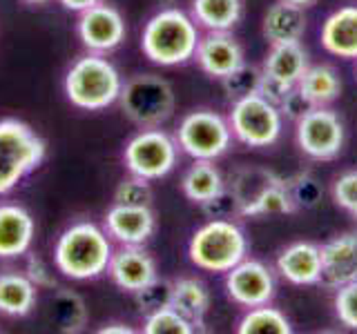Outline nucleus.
I'll return each mask as SVG.
<instances>
[{
    "mask_svg": "<svg viewBox=\"0 0 357 334\" xmlns=\"http://www.w3.org/2000/svg\"><path fill=\"white\" fill-rule=\"evenodd\" d=\"M237 332L239 334H290L293 326H290L288 317L282 310L273 308L271 303H264L257 308H248V312L239 321Z\"/></svg>",
    "mask_w": 357,
    "mask_h": 334,
    "instance_id": "29",
    "label": "nucleus"
},
{
    "mask_svg": "<svg viewBox=\"0 0 357 334\" xmlns=\"http://www.w3.org/2000/svg\"><path fill=\"white\" fill-rule=\"evenodd\" d=\"M178 161L176 138L159 127H148L132 136L123 150V163L130 174H137L145 181H159L167 176Z\"/></svg>",
    "mask_w": 357,
    "mask_h": 334,
    "instance_id": "9",
    "label": "nucleus"
},
{
    "mask_svg": "<svg viewBox=\"0 0 357 334\" xmlns=\"http://www.w3.org/2000/svg\"><path fill=\"white\" fill-rule=\"evenodd\" d=\"M188 256L199 270L226 274L248 256V239L230 218H210L195 230L188 243Z\"/></svg>",
    "mask_w": 357,
    "mask_h": 334,
    "instance_id": "4",
    "label": "nucleus"
},
{
    "mask_svg": "<svg viewBox=\"0 0 357 334\" xmlns=\"http://www.w3.org/2000/svg\"><path fill=\"white\" fill-rule=\"evenodd\" d=\"M59 3L67 9V11H76V14H81V11L94 7V5H100L105 3V0H59Z\"/></svg>",
    "mask_w": 357,
    "mask_h": 334,
    "instance_id": "41",
    "label": "nucleus"
},
{
    "mask_svg": "<svg viewBox=\"0 0 357 334\" xmlns=\"http://www.w3.org/2000/svg\"><path fill=\"white\" fill-rule=\"evenodd\" d=\"M25 274L31 278L33 283H36V287H54L56 281H54V276L50 272V267L43 263L40 256L36 254H29V259H27V267H25Z\"/></svg>",
    "mask_w": 357,
    "mask_h": 334,
    "instance_id": "40",
    "label": "nucleus"
},
{
    "mask_svg": "<svg viewBox=\"0 0 357 334\" xmlns=\"http://www.w3.org/2000/svg\"><path fill=\"white\" fill-rule=\"evenodd\" d=\"M223 189H226V183H223V176L217 170L215 161H195L181 178V192L197 205H204L206 200L215 198Z\"/></svg>",
    "mask_w": 357,
    "mask_h": 334,
    "instance_id": "26",
    "label": "nucleus"
},
{
    "mask_svg": "<svg viewBox=\"0 0 357 334\" xmlns=\"http://www.w3.org/2000/svg\"><path fill=\"white\" fill-rule=\"evenodd\" d=\"M277 289L275 272L266 263L248 259L239 261L232 270L226 272V294L232 303L241 308H257L271 303Z\"/></svg>",
    "mask_w": 357,
    "mask_h": 334,
    "instance_id": "11",
    "label": "nucleus"
},
{
    "mask_svg": "<svg viewBox=\"0 0 357 334\" xmlns=\"http://www.w3.org/2000/svg\"><path fill=\"white\" fill-rule=\"evenodd\" d=\"M143 332L145 334H192L197 330L183 315H178V312L170 305V308H163V310L152 312V315L145 317Z\"/></svg>",
    "mask_w": 357,
    "mask_h": 334,
    "instance_id": "33",
    "label": "nucleus"
},
{
    "mask_svg": "<svg viewBox=\"0 0 357 334\" xmlns=\"http://www.w3.org/2000/svg\"><path fill=\"white\" fill-rule=\"evenodd\" d=\"M199 38V25L192 16L176 7H165L145 22L141 49L154 65L176 67L195 58Z\"/></svg>",
    "mask_w": 357,
    "mask_h": 334,
    "instance_id": "2",
    "label": "nucleus"
},
{
    "mask_svg": "<svg viewBox=\"0 0 357 334\" xmlns=\"http://www.w3.org/2000/svg\"><path fill=\"white\" fill-rule=\"evenodd\" d=\"M134 301H137V308L143 317L152 315V312H159L163 308L172 305V281H165V278H152L148 285H143L141 289L134 292Z\"/></svg>",
    "mask_w": 357,
    "mask_h": 334,
    "instance_id": "32",
    "label": "nucleus"
},
{
    "mask_svg": "<svg viewBox=\"0 0 357 334\" xmlns=\"http://www.w3.org/2000/svg\"><path fill=\"white\" fill-rule=\"evenodd\" d=\"M295 209L297 205L293 196H290L288 183L284 178H279L277 183L264 189L250 205H245L239 212V216H277V214H290V212H295Z\"/></svg>",
    "mask_w": 357,
    "mask_h": 334,
    "instance_id": "30",
    "label": "nucleus"
},
{
    "mask_svg": "<svg viewBox=\"0 0 357 334\" xmlns=\"http://www.w3.org/2000/svg\"><path fill=\"white\" fill-rule=\"evenodd\" d=\"M286 3H293V5H299V7H310V5H315L317 0H286Z\"/></svg>",
    "mask_w": 357,
    "mask_h": 334,
    "instance_id": "43",
    "label": "nucleus"
},
{
    "mask_svg": "<svg viewBox=\"0 0 357 334\" xmlns=\"http://www.w3.org/2000/svg\"><path fill=\"white\" fill-rule=\"evenodd\" d=\"M112 254L114 248L109 234L92 221L74 223L54 245L56 270L74 281H89L107 272Z\"/></svg>",
    "mask_w": 357,
    "mask_h": 334,
    "instance_id": "1",
    "label": "nucleus"
},
{
    "mask_svg": "<svg viewBox=\"0 0 357 334\" xmlns=\"http://www.w3.org/2000/svg\"><path fill=\"white\" fill-rule=\"evenodd\" d=\"M261 33L271 45L299 42L301 36L306 33L304 7L286 3V0H277L264 14Z\"/></svg>",
    "mask_w": 357,
    "mask_h": 334,
    "instance_id": "21",
    "label": "nucleus"
},
{
    "mask_svg": "<svg viewBox=\"0 0 357 334\" xmlns=\"http://www.w3.org/2000/svg\"><path fill=\"white\" fill-rule=\"evenodd\" d=\"M261 78H264V72L259 70V67L243 63L234 72H230L226 78H221L223 94L228 96L230 103H234V100H241L245 96L259 94Z\"/></svg>",
    "mask_w": 357,
    "mask_h": 334,
    "instance_id": "31",
    "label": "nucleus"
},
{
    "mask_svg": "<svg viewBox=\"0 0 357 334\" xmlns=\"http://www.w3.org/2000/svg\"><path fill=\"white\" fill-rule=\"evenodd\" d=\"M172 308L192 323L195 330H201L210 310L208 287L192 276L176 278L172 281Z\"/></svg>",
    "mask_w": 357,
    "mask_h": 334,
    "instance_id": "23",
    "label": "nucleus"
},
{
    "mask_svg": "<svg viewBox=\"0 0 357 334\" xmlns=\"http://www.w3.org/2000/svg\"><path fill=\"white\" fill-rule=\"evenodd\" d=\"M277 272L293 285H317L321 281V250L310 241L290 243L277 256Z\"/></svg>",
    "mask_w": 357,
    "mask_h": 334,
    "instance_id": "18",
    "label": "nucleus"
},
{
    "mask_svg": "<svg viewBox=\"0 0 357 334\" xmlns=\"http://www.w3.org/2000/svg\"><path fill=\"white\" fill-rule=\"evenodd\" d=\"M45 159V141L27 122L0 120V196L20 185Z\"/></svg>",
    "mask_w": 357,
    "mask_h": 334,
    "instance_id": "5",
    "label": "nucleus"
},
{
    "mask_svg": "<svg viewBox=\"0 0 357 334\" xmlns=\"http://www.w3.org/2000/svg\"><path fill=\"white\" fill-rule=\"evenodd\" d=\"M228 122L232 138H237L245 148H271L279 141L284 129L282 111L261 94L234 100Z\"/></svg>",
    "mask_w": 357,
    "mask_h": 334,
    "instance_id": "7",
    "label": "nucleus"
},
{
    "mask_svg": "<svg viewBox=\"0 0 357 334\" xmlns=\"http://www.w3.org/2000/svg\"><path fill=\"white\" fill-rule=\"evenodd\" d=\"M176 145L195 161H217L232 145L228 118L212 109H195L185 114L176 129Z\"/></svg>",
    "mask_w": 357,
    "mask_h": 334,
    "instance_id": "8",
    "label": "nucleus"
},
{
    "mask_svg": "<svg viewBox=\"0 0 357 334\" xmlns=\"http://www.w3.org/2000/svg\"><path fill=\"white\" fill-rule=\"evenodd\" d=\"M119 103L134 125L143 129L161 127L174 114V89L156 74H137L123 83Z\"/></svg>",
    "mask_w": 357,
    "mask_h": 334,
    "instance_id": "6",
    "label": "nucleus"
},
{
    "mask_svg": "<svg viewBox=\"0 0 357 334\" xmlns=\"http://www.w3.org/2000/svg\"><path fill=\"white\" fill-rule=\"evenodd\" d=\"M100 334H112V332H119V334H130L132 328H128L126 323H107L105 328H100L98 330Z\"/></svg>",
    "mask_w": 357,
    "mask_h": 334,
    "instance_id": "42",
    "label": "nucleus"
},
{
    "mask_svg": "<svg viewBox=\"0 0 357 334\" xmlns=\"http://www.w3.org/2000/svg\"><path fill=\"white\" fill-rule=\"evenodd\" d=\"M195 61L199 70L210 78H226L243 65V47L230 31H208L199 38Z\"/></svg>",
    "mask_w": 357,
    "mask_h": 334,
    "instance_id": "13",
    "label": "nucleus"
},
{
    "mask_svg": "<svg viewBox=\"0 0 357 334\" xmlns=\"http://www.w3.org/2000/svg\"><path fill=\"white\" fill-rule=\"evenodd\" d=\"M288 183V189H290V196H293L297 209L304 207V209H312L319 205L321 200V194L324 189L319 185L317 178H312L310 174H299L295 178H290Z\"/></svg>",
    "mask_w": 357,
    "mask_h": 334,
    "instance_id": "35",
    "label": "nucleus"
},
{
    "mask_svg": "<svg viewBox=\"0 0 357 334\" xmlns=\"http://www.w3.org/2000/svg\"><path fill=\"white\" fill-rule=\"evenodd\" d=\"M190 16L208 31H230L243 16V0H192Z\"/></svg>",
    "mask_w": 357,
    "mask_h": 334,
    "instance_id": "25",
    "label": "nucleus"
},
{
    "mask_svg": "<svg viewBox=\"0 0 357 334\" xmlns=\"http://www.w3.org/2000/svg\"><path fill=\"white\" fill-rule=\"evenodd\" d=\"M156 3H161V5H172L174 0H156Z\"/></svg>",
    "mask_w": 357,
    "mask_h": 334,
    "instance_id": "45",
    "label": "nucleus"
},
{
    "mask_svg": "<svg viewBox=\"0 0 357 334\" xmlns=\"http://www.w3.org/2000/svg\"><path fill=\"white\" fill-rule=\"evenodd\" d=\"M297 148L312 161H333L344 150L346 129L342 118L328 107H310L297 120Z\"/></svg>",
    "mask_w": 357,
    "mask_h": 334,
    "instance_id": "10",
    "label": "nucleus"
},
{
    "mask_svg": "<svg viewBox=\"0 0 357 334\" xmlns=\"http://www.w3.org/2000/svg\"><path fill=\"white\" fill-rule=\"evenodd\" d=\"M22 3H27V5H45V3H50V0H22Z\"/></svg>",
    "mask_w": 357,
    "mask_h": 334,
    "instance_id": "44",
    "label": "nucleus"
},
{
    "mask_svg": "<svg viewBox=\"0 0 357 334\" xmlns=\"http://www.w3.org/2000/svg\"><path fill=\"white\" fill-rule=\"evenodd\" d=\"M333 200H335V205H340L346 212H351V207L357 203V167L335 178Z\"/></svg>",
    "mask_w": 357,
    "mask_h": 334,
    "instance_id": "37",
    "label": "nucleus"
},
{
    "mask_svg": "<svg viewBox=\"0 0 357 334\" xmlns=\"http://www.w3.org/2000/svg\"><path fill=\"white\" fill-rule=\"evenodd\" d=\"M156 230L150 205L114 203L105 214V232L121 245H143Z\"/></svg>",
    "mask_w": 357,
    "mask_h": 334,
    "instance_id": "16",
    "label": "nucleus"
},
{
    "mask_svg": "<svg viewBox=\"0 0 357 334\" xmlns=\"http://www.w3.org/2000/svg\"><path fill=\"white\" fill-rule=\"evenodd\" d=\"M201 209H204V214L208 218H232V214H239V205L228 187L215 198L206 200V203L201 205Z\"/></svg>",
    "mask_w": 357,
    "mask_h": 334,
    "instance_id": "38",
    "label": "nucleus"
},
{
    "mask_svg": "<svg viewBox=\"0 0 357 334\" xmlns=\"http://www.w3.org/2000/svg\"><path fill=\"white\" fill-rule=\"evenodd\" d=\"M107 274L112 283L121 287L123 292H137L143 285H148L152 278H156V263L143 245H121V248L112 254Z\"/></svg>",
    "mask_w": 357,
    "mask_h": 334,
    "instance_id": "15",
    "label": "nucleus"
},
{
    "mask_svg": "<svg viewBox=\"0 0 357 334\" xmlns=\"http://www.w3.org/2000/svg\"><path fill=\"white\" fill-rule=\"evenodd\" d=\"M36 223L31 214L16 203L0 205V259H18L31 250Z\"/></svg>",
    "mask_w": 357,
    "mask_h": 334,
    "instance_id": "17",
    "label": "nucleus"
},
{
    "mask_svg": "<svg viewBox=\"0 0 357 334\" xmlns=\"http://www.w3.org/2000/svg\"><path fill=\"white\" fill-rule=\"evenodd\" d=\"M114 203L121 205H152V187L150 181L137 176V174H130L128 178L116 185L114 189Z\"/></svg>",
    "mask_w": 357,
    "mask_h": 334,
    "instance_id": "34",
    "label": "nucleus"
},
{
    "mask_svg": "<svg viewBox=\"0 0 357 334\" xmlns=\"http://www.w3.org/2000/svg\"><path fill=\"white\" fill-rule=\"evenodd\" d=\"M308 70V54L299 42H284V45H271L264 61V78L282 85L286 89L297 87L299 78Z\"/></svg>",
    "mask_w": 357,
    "mask_h": 334,
    "instance_id": "20",
    "label": "nucleus"
},
{
    "mask_svg": "<svg viewBox=\"0 0 357 334\" xmlns=\"http://www.w3.org/2000/svg\"><path fill=\"white\" fill-rule=\"evenodd\" d=\"M335 317L342 326L357 330V278L335 289Z\"/></svg>",
    "mask_w": 357,
    "mask_h": 334,
    "instance_id": "36",
    "label": "nucleus"
},
{
    "mask_svg": "<svg viewBox=\"0 0 357 334\" xmlns=\"http://www.w3.org/2000/svg\"><path fill=\"white\" fill-rule=\"evenodd\" d=\"M277 107H279V111H282V116H284V118L297 122L312 105L304 98V94H301L297 87H293V89H290V92L284 96V100H282V103H279Z\"/></svg>",
    "mask_w": 357,
    "mask_h": 334,
    "instance_id": "39",
    "label": "nucleus"
},
{
    "mask_svg": "<svg viewBox=\"0 0 357 334\" xmlns=\"http://www.w3.org/2000/svg\"><path fill=\"white\" fill-rule=\"evenodd\" d=\"M321 250V285L337 289L357 278V230L333 237Z\"/></svg>",
    "mask_w": 357,
    "mask_h": 334,
    "instance_id": "14",
    "label": "nucleus"
},
{
    "mask_svg": "<svg viewBox=\"0 0 357 334\" xmlns=\"http://www.w3.org/2000/svg\"><path fill=\"white\" fill-rule=\"evenodd\" d=\"M277 181H279V176L271 170H264V167H239V170L232 174L228 189L232 192L241 212L245 205H250L264 189H268Z\"/></svg>",
    "mask_w": 357,
    "mask_h": 334,
    "instance_id": "28",
    "label": "nucleus"
},
{
    "mask_svg": "<svg viewBox=\"0 0 357 334\" xmlns=\"http://www.w3.org/2000/svg\"><path fill=\"white\" fill-rule=\"evenodd\" d=\"M351 214H353V216H355V218H357V203H355V205H353V207H351Z\"/></svg>",
    "mask_w": 357,
    "mask_h": 334,
    "instance_id": "46",
    "label": "nucleus"
},
{
    "mask_svg": "<svg viewBox=\"0 0 357 334\" xmlns=\"http://www.w3.org/2000/svg\"><path fill=\"white\" fill-rule=\"evenodd\" d=\"M297 89L312 107H328L342 94L340 74L331 65H308L304 76L299 78Z\"/></svg>",
    "mask_w": 357,
    "mask_h": 334,
    "instance_id": "24",
    "label": "nucleus"
},
{
    "mask_svg": "<svg viewBox=\"0 0 357 334\" xmlns=\"http://www.w3.org/2000/svg\"><path fill=\"white\" fill-rule=\"evenodd\" d=\"M319 40L331 56L357 61V5H346L333 11L324 20Z\"/></svg>",
    "mask_w": 357,
    "mask_h": 334,
    "instance_id": "19",
    "label": "nucleus"
},
{
    "mask_svg": "<svg viewBox=\"0 0 357 334\" xmlns=\"http://www.w3.org/2000/svg\"><path fill=\"white\" fill-rule=\"evenodd\" d=\"M76 31L81 42L94 54L114 51L128 36L126 18L121 16L116 7L105 3L81 11L76 22Z\"/></svg>",
    "mask_w": 357,
    "mask_h": 334,
    "instance_id": "12",
    "label": "nucleus"
},
{
    "mask_svg": "<svg viewBox=\"0 0 357 334\" xmlns=\"http://www.w3.org/2000/svg\"><path fill=\"white\" fill-rule=\"evenodd\" d=\"M36 283L27 274L0 272V315L27 317L36 305Z\"/></svg>",
    "mask_w": 357,
    "mask_h": 334,
    "instance_id": "22",
    "label": "nucleus"
},
{
    "mask_svg": "<svg viewBox=\"0 0 357 334\" xmlns=\"http://www.w3.org/2000/svg\"><path fill=\"white\" fill-rule=\"evenodd\" d=\"M50 319L65 334H76L87 326V308L81 294L59 287L50 301Z\"/></svg>",
    "mask_w": 357,
    "mask_h": 334,
    "instance_id": "27",
    "label": "nucleus"
},
{
    "mask_svg": "<svg viewBox=\"0 0 357 334\" xmlns=\"http://www.w3.org/2000/svg\"><path fill=\"white\" fill-rule=\"evenodd\" d=\"M121 89L123 78L103 54L89 51L87 56H81L65 74L67 100L85 111H98L114 105Z\"/></svg>",
    "mask_w": 357,
    "mask_h": 334,
    "instance_id": "3",
    "label": "nucleus"
}]
</instances>
